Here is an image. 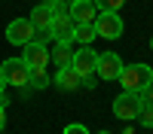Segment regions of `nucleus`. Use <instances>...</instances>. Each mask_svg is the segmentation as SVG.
<instances>
[{
  "label": "nucleus",
  "instance_id": "1",
  "mask_svg": "<svg viewBox=\"0 0 153 134\" xmlns=\"http://www.w3.org/2000/svg\"><path fill=\"white\" fill-rule=\"evenodd\" d=\"M117 82L123 85V92H138L141 94L153 82V67L150 64H123V73H120Z\"/></svg>",
  "mask_w": 153,
  "mask_h": 134
},
{
  "label": "nucleus",
  "instance_id": "2",
  "mask_svg": "<svg viewBox=\"0 0 153 134\" xmlns=\"http://www.w3.org/2000/svg\"><path fill=\"white\" fill-rule=\"evenodd\" d=\"M0 76H3L6 85H16V89H25L31 79V67L25 64L22 58H6L3 64H0Z\"/></svg>",
  "mask_w": 153,
  "mask_h": 134
},
{
  "label": "nucleus",
  "instance_id": "3",
  "mask_svg": "<svg viewBox=\"0 0 153 134\" xmlns=\"http://www.w3.org/2000/svg\"><path fill=\"white\" fill-rule=\"evenodd\" d=\"M141 94L138 92H123L117 101H113V116L117 119H123V122H132V119H138V113H141Z\"/></svg>",
  "mask_w": 153,
  "mask_h": 134
},
{
  "label": "nucleus",
  "instance_id": "4",
  "mask_svg": "<svg viewBox=\"0 0 153 134\" xmlns=\"http://www.w3.org/2000/svg\"><path fill=\"white\" fill-rule=\"evenodd\" d=\"M92 24H95V34L104 37V40H117V37L123 34V18H120V12H98Z\"/></svg>",
  "mask_w": 153,
  "mask_h": 134
},
{
  "label": "nucleus",
  "instance_id": "5",
  "mask_svg": "<svg viewBox=\"0 0 153 134\" xmlns=\"http://www.w3.org/2000/svg\"><path fill=\"white\" fill-rule=\"evenodd\" d=\"M34 34H37V28L31 24V18H12L6 24V40L12 46H28L34 40Z\"/></svg>",
  "mask_w": 153,
  "mask_h": 134
},
{
  "label": "nucleus",
  "instance_id": "6",
  "mask_svg": "<svg viewBox=\"0 0 153 134\" xmlns=\"http://www.w3.org/2000/svg\"><path fill=\"white\" fill-rule=\"evenodd\" d=\"M120 73H123V58L117 52H101L95 58V76H101V79H120Z\"/></svg>",
  "mask_w": 153,
  "mask_h": 134
},
{
  "label": "nucleus",
  "instance_id": "7",
  "mask_svg": "<svg viewBox=\"0 0 153 134\" xmlns=\"http://www.w3.org/2000/svg\"><path fill=\"white\" fill-rule=\"evenodd\" d=\"M95 58H98V52L92 46H80L74 52V58H71V67L80 73V76H92L95 73Z\"/></svg>",
  "mask_w": 153,
  "mask_h": 134
},
{
  "label": "nucleus",
  "instance_id": "8",
  "mask_svg": "<svg viewBox=\"0 0 153 134\" xmlns=\"http://www.w3.org/2000/svg\"><path fill=\"white\" fill-rule=\"evenodd\" d=\"M25 49V55H22V61L28 64L31 70H37V67H46L49 64V49H46V43H37V40H31L28 46H22Z\"/></svg>",
  "mask_w": 153,
  "mask_h": 134
},
{
  "label": "nucleus",
  "instance_id": "9",
  "mask_svg": "<svg viewBox=\"0 0 153 134\" xmlns=\"http://www.w3.org/2000/svg\"><path fill=\"white\" fill-rule=\"evenodd\" d=\"M74 18L71 15H52V24H49V34H52L55 43H74Z\"/></svg>",
  "mask_w": 153,
  "mask_h": 134
},
{
  "label": "nucleus",
  "instance_id": "10",
  "mask_svg": "<svg viewBox=\"0 0 153 134\" xmlns=\"http://www.w3.org/2000/svg\"><path fill=\"white\" fill-rule=\"evenodd\" d=\"M68 15L74 18V24H92L95 15H98V6L92 3V0H74V3L68 6Z\"/></svg>",
  "mask_w": 153,
  "mask_h": 134
},
{
  "label": "nucleus",
  "instance_id": "11",
  "mask_svg": "<svg viewBox=\"0 0 153 134\" xmlns=\"http://www.w3.org/2000/svg\"><path fill=\"white\" fill-rule=\"evenodd\" d=\"M55 82H58V89L74 92V89H80V85H83V76H80V73H76L71 64H68V67H58V76H55Z\"/></svg>",
  "mask_w": 153,
  "mask_h": 134
},
{
  "label": "nucleus",
  "instance_id": "12",
  "mask_svg": "<svg viewBox=\"0 0 153 134\" xmlns=\"http://www.w3.org/2000/svg\"><path fill=\"white\" fill-rule=\"evenodd\" d=\"M31 24H34V28L37 31H49V24H52V12H49V6L46 3H40V6H34L31 9Z\"/></svg>",
  "mask_w": 153,
  "mask_h": 134
},
{
  "label": "nucleus",
  "instance_id": "13",
  "mask_svg": "<svg viewBox=\"0 0 153 134\" xmlns=\"http://www.w3.org/2000/svg\"><path fill=\"white\" fill-rule=\"evenodd\" d=\"M71 58H74V52H71V46H68V43H58L52 52H49V61H55L58 67H68V64H71Z\"/></svg>",
  "mask_w": 153,
  "mask_h": 134
},
{
  "label": "nucleus",
  "instance_id": "14",
  "mask_svg": "<svg viewBox=\"0 0 153 134\" xmlns=\"http://www.w3.org/2000/svg\"><path fill=\"white\" fill-rule=\"evenodd\" d=\"M95 24H76L74 28V40L80 43V46H92V40H95Z\"/></svg>",
  "mask_w": 153,
  "mask_h": 134
},
{
  "label": "nucleus",
  "instance_id": "15",
  "mask_svg": "<svg viewBox=\"0 0 153 134\" xmlns=\"http://www.w3.org/2000/svg\"><path fill=\"white\" fill-rule=\"evenodd\" d=\"M28 85H31V89H46V85H49L46 67H37V70H31V79H28Z\"/></svg>",
  "mask_w": 153,
  "mask_h": 134
},
{
  "label": "nucleus",
  "instance_id": "16",
  "mask_svg": "<svg viewBox=\"0 0 153 134\" xmlns=\"http://www.w3.org/2000/svg\"><path fill=\"white\" fill-rule=\"evenodd\" d=\"M98 12H120V6H126V0H95Z\"/></svg>",
  "mask_w": 153,
  "mask_h": 134
},
{
  "label": "nucleus",
  "instance_id": "17",
  "mask_svg": "<svg viewBox=\"0 0 153 134\" xmlns=\"http://www.w3.org/2000/svg\"><path fill=\"white\" fill-rule=\"evenodd\" d=\"M46 6H49L52 15H68V3L65 0H46Z\"/></svg>",
  "mask_w": 153,
  "mask_h": 134
},
{
  "label": "nucleus",
  "instance_id": "18",
  "mask_svg": "<svg viewBox=\"0 0 153 134\" xmlns=\"http://www.w3.org/2000/svg\"><path fill=\"white\" fill-rule=\"evenodd\" d=\"M138 119H141V125L153 128V107H150V104H141V113H138Z\"/></svg>",
  "mask_w": 153,
  "mask_h": 134
},
{
  "label": "nucleus",
  "instance_id": "19",
  "mask_svg": "<svg viewBox=\"0 0 153 134\" xmlns=\"http://www.w3.org/2000/svg\"><path fill=\"white\" fill-rule=\"evenodd\" d=\"M61 134H89V128H86V125H80V122H74V125H68Z\"/></svg>",
  "mask_w": 153,
  "mask_h": 134
},
{
  "label": "nucleus",
  "instance_id": "20",
  "mask_svg": "<svg viewBox=\"0 0 153 134\" xmlns=\"http://www.w3.org/2000/svg\"><path fill=\"white\" fill-rule=\"evenodd\" d=\"M6 97H3V92H0V131H3V125H6Z\"/></svg>",
  "mask_w": 153,
  "mask_h": 134
},
{
  "label": "nucleus",
  "instance_id": "21",
  "mask_svg": "<svg viewBox=\"0 0 153 134\" xmlns=\"http://www.w3.org/2000/svg\"><path fill=\"white\" fill-rule=\"evenodd\" d=\"M141 101H144V104H150V107H153V82H150V85H147V89H144V92H141Z\"/></svg>",
  "mask_w": 153,
  "mask_h": 134
},
{
  "label": "nucleus",
  "instance_id": "22",
  "mask_svg": "<svg viewBox=\"0 0 153 134\" xmlns=\"http://www.w3.org/2000/svg\"><path fill=\"white\" fill-rule=\"evenodd\" d=\"M95 82H98L95 73H92V76H83V85H86V89H95Z\"/></svg>",
  "mask_w": 153,
  "mask_h": 134
},
{
  "label": "nucleus",
  "instance_id": "23",
  "mask_svg": "<svg viewBox=\"0 0 153 134\" xmlns=\"http://www.w3.org/2000/svg\"><path fill=\"white\" fill-rule=\"evenodd\" d=\"M3 89H6V82H3V76H0V92H3Z\"/></svg>",
  "mask_w": 153,
  "mask_h": 134
},
{
  "label": "nucleus",
  "instance_id": "24",
  "mask_svg": "<svg viewBox=\"0 0 153 134\" xmlns=\"http://www.w3.org/2000/svg\"><path fill=\"white\" fill-rule=\"evenodd\" d=\"M98 134H110V131H98Z\"/></svg>",
  "mask_w": 153,
  "mask_h": 134
},
{
  "label": "nucleus",
  "instance_id": "25",
  "mask_svg": "<svg viewBox=\"0 0 153 134\" xmlns=\"http://www.w3.org/2000/svg\"><path fill=\"white\" fill-rule=\"evenodd\" d=\"M150 49H153V37H150Z\"/></svg>",
  "mask_w": 153,
  "mask_h": 134
}]
</instances>
